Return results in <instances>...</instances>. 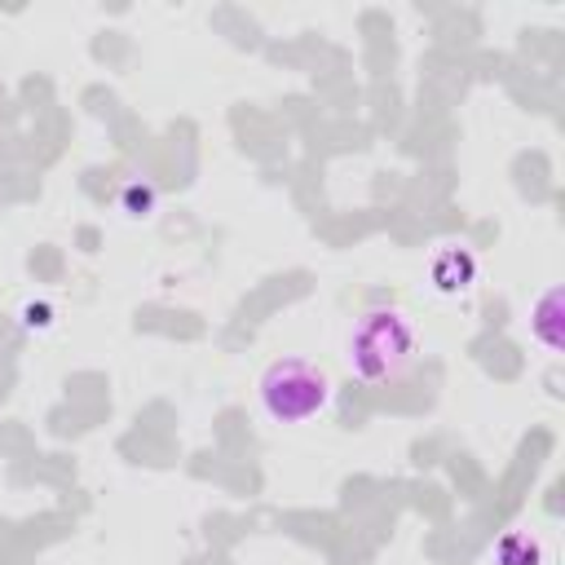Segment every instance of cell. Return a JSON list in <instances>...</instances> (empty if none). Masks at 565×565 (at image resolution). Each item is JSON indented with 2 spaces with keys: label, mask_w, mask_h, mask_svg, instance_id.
Wrapping results in <instances>:
<instances>
[{
  "label": "cell",
  "mask_w": 565,
  "mask_h": 565,
  "mask_svg": "<svg viewBox=\"0 0 565 565\" xmlns=\"http://www.w3.org/2000/svg\"><path fill=\"white\" fill-rule=\"evenodd\" d=\"M344 358L358 380L388 384L415 362V327L402 309H366L344 340Z\"/></svg>",
  "instance_id": "6da1fadb"
},
{
  "label": "cell",
  "mask_w": 565,
  "mask_h": 565,
  "mask_svg": "<svg viewBox=\"0 0 565 565\" xmlns=\"http://www.w3.org/2000/svg\"><path fill=\"white\" fill-rule=\"evenodd\" d=\"M260 411L274 424H309L331 406V375L309 358H278L260 371Z\"/></svg>",
  "instance_id": "7a4b0ae2"
},
{
  "label": "cell",
  "mask_w": 565,
  "mask_h": 565,
  "mask_svg": "<svg viewBox=\"0 0 565 565\" xmlns=\"http://www.w3.org/2000/svg\"><path fill=\"white\" fill-rule=\"evenodd\" d=\"M556 309H561V291L552 287V291H543L539 296V305H534V318H530V331H534V340H543L552 353L561 349V331H556Z\"/></svg>",
  "instance_id": "3957f363"
},
{
  "label": "cell",
  "mask_w": 565,
  "mask_h": 565,
  "mask_svg": "<svg viewBox=\"0 0 565 565\" xmlns=\"http://www.w3.org/2000/svg\"><path fill=\"white\" fill-rule=\"evenodd\" d=\"M150 203H154V190H146V185H128V194H124L128 216H146V212H150Z\"/></svg>",
  "instance_id": "277c9868"
}]
</instances>
